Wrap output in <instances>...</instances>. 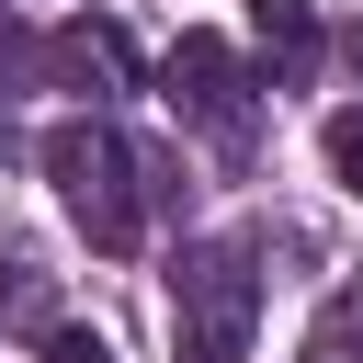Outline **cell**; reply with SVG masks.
<instances>
[{
    "label": "cell",
    "mask_w": 363,
    "mask_h": 363,
    "mask_svg": "<svg viewBox=\"0 0 363 363\" xmlns=\"http://www.w3.org/2000/svg\"><path fill=\"white\" fill-rule=\"evenodd\" d=\"M45 182H57V204L79 216V238L91 250H136L147 238V204H159V182H147V159L102 125V113H68V125H45Z\"/></svg>",
    "instance_id": "cell-1"
},
{
    "label": "cell",
    "mask_w": 363,
    "mask_h": 363,
    "mask_svg": "<svg viewBox=\"0 0 363 363\" xmlns=\"http://www.w3.org/2000/svg\"><path fill=\"white\" fill-rule=\"evenodd\" d=\"M250 318H261V261L250 238H193L170 261V352L182 363H238L250 352Z\"/></svg>",
    "instance_id": "cell-2"
},
{
    "label": "cell",
    "mask_w": 363,
    "mask_h": 363,
    "mask_svg": "<svg viewBox=\"0 0 363 363\" xmlns=\"http://www.w3.org/2000/svg\"><path fill=\"white\" fill-rule=\"evenodd\" d=\"M159 91H170V113L204 136V147H250V125H261V79H250V57L227 45V34H182L170 57H159Z\"/></svg>",
    "instance_id": "cell-3"
},
{
    "label": "cell",
    "mask_w": 363,
    "mask_h": 363,
    "mask_svg": "<svg viewBox=\"0 0 363 363\" xmlns=\"http://www.w3.org/2000/svg\"><path fill=\"white\" fill-rule=\"evenodd\" d=\"M45 79H68V91H136V45L113 34V23H57L45 34Z\"/></svg>",
    "instance_id": "cell-4"
},
{
    "label": "cell",
    "mask_w": 363,
    "mask_h": 363,
    "mask_svg": "<svg viewBox=\"0 0 363 363\" xmlns=\"http://www.w3.org/2000/svg\"><path fill=\"white\" fill-rule=\"evenodd\" d=\"M250 34H261V57H272L284 91L318 68V11H306V0H250Z\"/></svg>",
    "instance_id": "cell-5"
},
{
    "label": "cell",
    "mask_w": 363,
    "mask_h": 363,
    "mask_svg": "<svg viewBox=\"0 0 363 363\" xmlns=\"http://www.w3.org/2000/svg\"><path fill=\"white\" fill-rule=\"evenodd\" d=\"M306 363H363V284H340L306 329Z\"/></svg>",
    "instance_id": "cell-6"
},
{
    "label": "cell",
    "mask_w": 363,
    "mask_h": 363,
    "mask_svg": "<svg viewBox=\"0 0 363 363\" xmlns=\"http://www.w3.org/2000/svg\"><path fill=\"white\" fill-rule=\"evenodd\" d=\"M0 306H11V318H23L34 340L57 329V295H45V272H34V261H0Z\"/></svg>",
    "instance_id": "cell-7"
},
{
    "label": "cell",
    "mask_w": 363,
    "mask_h": 363,
    "mask_svg": "<svg viewBox=\"0 0 363 363\" xmlns=\"http://www.w3.org/2000/svg\"><path fill=\"white\" fill-rule=\"evenodd\" d=\"M318 147H329V182L363 204V102H352V113H329V136H318Z\"/></svg>",
    "instance_id": "cell-8"
},
{
    "label": "cell",
    "mask_w": 363,
    "mask_h": 363,
    "mask_svg": "<svg viewBox=\"0 0 363 363\" xmlns=\"http://www.w3.org/2000/svg\"><path fill=\"white\" fill-rule=\"evenodd\" d=\"M34 68H45V45H34V34H23V11L0 0V91H23Z\"/></svg>",
    "instance_id": "cell-9"
},
{
    "label": "cell",
    "mask_w": 363,
    "mask_h": 363,
    "mask_svg": "<svg viewBox=\"0 0 363 363\" xmlns=\"http://www.w3.org/2000/svg\"><path fill=\"white\" fill-rule=\"evenodd\" d=\"M34 363H113V340H102V329H45Z\"/></svg>",
    "instance_id": "cell-10"
}]
</instances>
